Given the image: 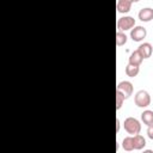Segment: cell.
Wrapping results in <instances>:
<instances>
[{
	"instance_id": "1",
	"label": "cell",
	"mask_w": 153,
	"mask_h": 153,
	"mask_svg": "<svg viewBox=\"0 0 153 153\" xmlns=\"http://www.w3.org/2000/svg\"><path fill=\"white\" fill-rule=\"evenodd\" d=\"M123 127L124 130L130 135H136L141 131V123L135 117H127L123 122Z\"/></svg>"
},
{
	"instance_id": "2",
	"label": "cell",
	"mask_w": 153,
	"mask_h": 153,
	"mask_svg": "<svg viewBox=\"0 0 153 153\" xmlns=\"http://www.w3.org/2000/svg\"><path fill=\"white\" fill-rule=\"evenodd\" d=\"M134 103L139 108H147L151 104V96L146 90H140L134 96Z\"/></svg>"
},
{
	"instance_id": "3",
	"label": "cell",
	"mask_w": 153,
	"mask_h": 153,
	"mask_svg": "<svg viewBox=\"0 0 153 153\" xmlns=\"http://www.w3.org/2000/svg\"><path fill=\"white\" fill-rule=\"evenodd\" d=\"M135 26V19L130 16H124L118 18L117 20V29L120 31H126V30H131Z\"/></svg>"
},
{
	"instance_id": "4",
	"label": "cell",
	"mask_w": 153,
	"mask_h": 153,
	"mask_svg": "<svg viewBox=\"0 0 153 153\" xmlns=\"http://www.w3.org/2000/svg\"><path fill=\"white\" fill-rule=\"evenodd\" d=\"M133 90H134L133 84L130 81H128V80H123V81L118 82L117 86H116V91H120L124 96L126 99L129 98L133 94Z\"/></svg>"
},
{
	"instance_id": "5",
	"label": "cell",
	"mask_w": 153,
	"mask_h": 153,
	"mask_svg": "<svg viewBox=\"0 0 153 153\" xmlns=\"http://www.w3.org/2000/svg\"><path fill=\"white\" fill-rule=\"evenodd\" d=\"M146 36H147V30L143 26L137 25V26H134L130 30V38L134 42H141Z\"/></svg>"
},
{
	"instance_id": "6",
	"label": "cell",
	"mask_w": 153,
	"mask_h": 153,
	"mask_svg": "<svg viewBox=\"0 0 153 153\" xmlns=\"http://www.w3.org/2000/svg\"><path fill=\"white\" fill-rule=\"evenodd\" d=\"M137 1H140V0H117L116 8L120 13H127L130 11L131 5L134 2H137Z\"/></svg>"
},
{
	"instance_id": "7",
	"label": "cell",
	"mask_w": 153,
	"mask_h": 153,
	"mask_svg": "<svg viewBox=\"0 0 153 153\" xmlns=\"http://www.w3.org/2000/svg\"><path fill=\"white\" fill-rule=\"evenodd\" d=\"M136 50L139 51V54H140L143 59H148V57H151L152 54H153V47H152V44L148 43V42H145V43L140 44Z\"/></svg>"
},
{
	"instance_id": "8",
	"label": "cell",
	"mask_w": 153,
	"mask_h": 153,
	"mask_svg": "<svg viewBox=\"0 0 153 153\" xmlns=\"http://www.w3.org/2000/svg\"><path fill=\"white\" fill-rule=\"evenodd\" d=\"M137 17L141 22H151L153 19V8L151 7L141 8L137 13Z\"/></svg>"
},
{
	"instance_id": "9",
	"label": "cell",
	"mask_w": 153,
	"mask_h": 153,
	"mask_svg": "<svg viewBox=\"0 0 153 153\" xmlns=\"http://www.w3.org/2000/svg\"><path fill=\"white\" fill-rule=\"evenodd\" d=\"M133 139H134V149L140 151V149L145 148V146H146V139L142 135H140V134L133 135Z\"/></svg>"
},
{
	"instance_id": "10",
	"label": "cell",
	"mask_w": 153,
	"mask_h": 153,
	"mask_svg": "<svg viewBox=\"0 0 153 153\" xmlns=\"http://www.w3.org/2000/svg\"><path fill=\"white\" fill-rule=\"evenodd\" d=\"M142 60H143V57L139 54V51H137V50H135V51H133V53L129 55L128 63L134 65V66H140V65H141V62H142Z\"/></svg>"
},
{
	"instance_id": "11",
	"label": "cell",
	"mask_w": 153,
	"mask_h": 153,
	"mask_svg": "<svg viewBox=\"0 0 153 153\" xmlns=\"http://www.w3.org/2000/svg\"><path fill=\"white\" fill-rule=\"evenodd\" d=\"M122 147L124 151L127 152H130V151H134V139H133V135H129V136H126L122 141Z\"/></svg>"
},
{
	"instance_id": "12",
	"label": "cell",
	"mask_w": 153,
	"mask_h": 153,
	"mask_svg": "<svg viewBox=\"0 0 153 153\" xmlns=\"http://www.w3.org/2000/svg\"><path fill=\"white\" fill-rule=\"evenodd\" d=\"M141 121H142L143 124H146V126L153 124V111H152V110H145V111L141 114Z\"/></svg>"
},
{
	"instance_id": "13",
	"label": "cell",
	"mask_w": 153,
	"mask_h": 153,
	"mask_svg": "<svg viewBox=\"0 0 153 153\" xmlns=\"http://www.w3.org/2000/svg\"><path fill=\"white\" fill-rule=\"evenodd\" d=\"M139 67H140V66H134V65L128 63L127 67H126V74H127L129 78L136 76V75L139 74V72H140V68H139Z\"/></svg>"
},
{
	"instance_id": "14",
	"label": "cell",
	"mask_w": 153,
	"mask_h": 153,
	"mask_svg": "<svg viewBox=\"0 0 153 153\" xmlns=\"http://www.w3.org/2000/svg\"><path fill=\"white\" fill-rule=\"evenodd\" d=\"M127 39H128V37H127V35L123 32V31H117L116 32V45L117 47H121V45H124L126 43H127Z\"/></svg>"
},
{
	"instance_id": "15",
	"label": "cell",
	"mask_w": 153,
	"mask_h": 153,
	"mask_svg": "<svg viewBox=\"0 0 153 153\" xmlns=\"http://www.w3.org/2000/svg\"><path fill=\"white\" fill-rule=\"evenodd\" d=\"M124 96L120 92V91H116V109L120 110L123 105V102H124Z\"/></svg>"
},
{
	"instance_id": "16",
	"label": "cell",
	"mask_w": 153,
	"mask_h": 153,
	"mask_svg": "<svg viewBox=\"0 0 153 153\" xmlns=\"http://www.w3.org/2000/svg\"><path fill=\"white\" fill-rule=\"evenodd\" d=\"M147 136H148L151 140H153V124L147 126Z\"/></svg>"
},
{
	"instance_id": "17",
	"label": "cell",
	"mask_w": 153,
	"mask_h": 153,
	"mask_svg": "<svg viewBox=\"0 0 153 153\" xmlns=\"http://www.w3.org/2000/svg\"><path fill=\"white\" fill-rule=\"evenodd\" d=\"M120 128H121V121L118 118H116V133L120 131Z\"/></svg>"
},
{
	"instance_id": "18",
	"label": "cell",
	"mask_w": 153,
	"mask_h": 153,
	"mask_svg": "<svg viewBox=\"0 0 153 153\" xmlns=\"http://www.w3.org/2000/svg\"><path fill=\"white\" fill-rule=\"evenodd\" d=\"M152 152H153V151H151V149H146V151H145V153H152Z\"/></svg>"
}]
</instances>
